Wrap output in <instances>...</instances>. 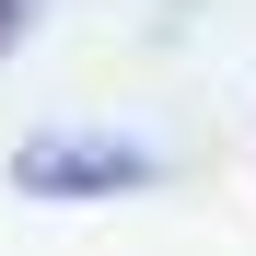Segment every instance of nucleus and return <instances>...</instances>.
I'll return each mask as SVG.
<instances>
[{
    "mask_svg": "<svg viewBox=\"0 0 256 256\" xmlns=\"http://www.w3.org/2000/svg\"><path fill=\"white\" fill-rule=\"evenodd\" d=\"M12 24H24V0H0V35H12Z\"/></svg>",
    "mask_w": 256,
    "mask_h": 256,
    "instance_id": "nucleus-1",
    "label": "nucleus"
}]
</instances>
